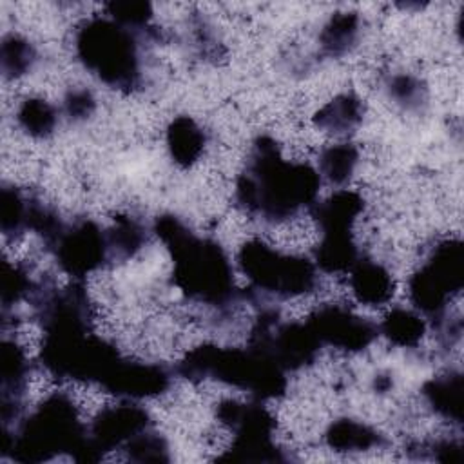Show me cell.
<instances>
[{"mask_svg": "<svg viewBox=\"0 0 464 464\" xmlns=\"http://www.w3.org/2000/svg\"><path fill=\"white\" fill-rule=\"evenodd\" d=\"M321 176L306 163L286 161L274 138L259 136L236 183L239 205L252 216L277 223L317 201Z\"/></svg>", "mask_w": 464, "mask_h": 464, "instance_id": "1", "label": "cell"}, {"mask_svg": "<svg viewBox=\"0 0 464 464\" xmlns=\"http://www.w3.org/2000/svg\"><path fill=\"white\" fill-rule=\"evenodd\" d=\"M154 232L174 261V285L192 301L227 310L236 303L232 266L223 246L208 237H198L178 216L161 214Z\"/></svg>", "mask_w": 464, "mask_h": 464, "instance_id": "2", "label": "cell"}, {"mask_svg": "<svg viewBox=\"0 0 464 464\" xmlns=\"http://www.w3.org/2000/svg\"><path fill=\"white\" fill-rule=\"evenodd\" d=\"M176 372L188 381L214 379L225 382L248 392L259 401L279 399L288 386L286 372L270 355L252 344L246 348L201 344L178 362Z\"/></svg>", "mask_w": 464, "mask_h": 464, "instance_id": "3", "label": "cell"}, {"mask_svg": "<svg viewBox=\"0 0 464 464\" xmlns=\"http://www.w3.org/2000/svg\"><path fill=\"white\" fill-rule=\"evenodd\" d=\"M87 439L76 406L65 393H53L44 399L14 430L5 431L4 453L18 462H44L60 453L72 459Z\"/></svg>", "mask_w": 464, "mask_h": 464, "instance_id": "4", "label": "cell"}, {"mask_svg": "<svg viewBox=\"0 0 464 464\" xmlns=\"http://www.w3.org/2000/svg\"><path fill=\"white\" fill-rule=\"evenodd\" d=\"M74 49L83 67L103 83L123 91H132L140 85L141 71L136 31L111 18L94 16L76 29Z\"/></svg>", "mask_w": 464, "mask_h": 464, "instance_id": "5", "label": "cell"}, {"mask_svg": "<svg viewBox=\"0 0 464 464\" xmlns=\"http://www.w3.org/2000/svg\"><path fill=\"white\" fill-rule=\"evenodd\" d=\"M120 352L94 335L91 328H60L44 332L40 361L58 379L102 382L120 362Z\"/></svg>", "mask_w": 464, "mask_h": 464, "instance_id": "6", "label": "cell"}, {"mask_svg": "<svg viewBox=\"0 0 464 464\" xmlns=\"http://www.w3.org/2000/svg\"><path fill=\"white\" fill-rule=\"evenodd\" d=\"M237 263L250 281L248 297L252 301H257L259 295L297 297L312 292L317 285V270L312 261L281 254L259 239L246 241L239 248Z\"/></svg>", "mask_w": 464, "mask_h": 464, "instance_id": "7", "label": "cell"}, {"mask_svg": "<svg viewBox=\"0 0 464 464\" xmlns=\"http://www.w3.org/2000/svg\"><path fill=\"white\" fill-rule=\"evenodd\" d=\"M218 419L234 431L230 450L219 460L236 462H283L286 455L276 446L274 415L259 401L227 399L218 404Z\"/></svg>", "mask_w": 464, "mask_h": 464, "instance_id": "8", "label": "cell"}, {"mask_svg": "<svg viewBox=\"0 0 464 464\" xmlns=\"http://www.w3.org/2000/svg\"><path fill=\"white\" fill-rule=\"evenodd\" d=\"M464 285V246L459 239L439 243L410 279L411 303L435 323Z\"/></svg>", "mask_w": 464, "mask_h": 464, "instance_id": "9", "label": "cell"}, {"mask_svg": "<svg viewBox=\"0 0 464 464\" xmlns=\"http://www.w3.org/2000/svg\"><path fill=\"white\" fill-rule=\"evenodd\" d=\"M248 344L263 350L285 372H295L314 362L321 348L308 323H281L274 308L261 310Z\"/></svg>", "mask_w": 464, "mask_h": 464, "instance_id": "10", "label": "cell"}, {"mask_svg": "<svg viewBox=\"0 0 464 464\" xmlns=\"http://www.w3.org/2000/svg\"><path fill=\"white\" fill-rule=\"evenodd\" d=\"M45 246L58 266L74 279L85 277L111 259L107 228L87 218L63 223Z\"/></svg>", "mask_w": 464, "mask_h": 464, "instance_id": "11", "label": "cell"}, {"mask_svg": "<svg viewBox=\"0 0 464 464\" xmlns=\"http://www.w3.org/2000/svg\"><path fill=\"white\" fill-rule=\"evenodd\" d=\"M150 415L140 404L121 402L103 408L92 420L76 462H96L105 453L125 446L130 439L150 428Z\"/></svg>", "mask_w": 464, "mask_h": 464, "instance_id": "12", "label": "cell"}, {"mask_svg": "<svg viewBox=\"0 0 464 464\" xmlns=\"http://www.w3.org/2000/svg\"><path fill=\"white\" fill-rule=\"evenodd\" d=\"M308 326L321 344L346 352H361L377 337L379 326L341 304H323L308 317Z\"/></svg>", "mask_w": 464, "mask_h": 464, "instance_id": "13", "label": "cell"}, {"mask_svg": "<svg viewBox=\"0 0 464 464\" xmlns=\"http://www.w3.org/2000/svg\"><path fill=\"white\" fill-rule=\"evenodd\" d=\"M172 381V372L161 362L130 361L121 357L102 382L109 393L125 399H145L163 393Z\"/></svg>", "mask_w": 464, "mask_h": 464, "instance_id": "14", "label": "cell"}, {"mask_svg": "<svg viewBox=\"0 0 464 464\" xmlns=\"http://www.w3.org/2000/svg\"><path fill=\"white\" fill-rule=\"evenodd\" d=\"M29 375V362L24 350L4 339L0 348V379H2V420L7 426L13 419L18 417L20 399L25 390Z\"/></svg>", "mask_w": 464, "mask_h": 464, "instance_id": "15", "label": "cell"}, {"mask_svg": "<svg viewBox=\"0 0 464 464\" xmlns=\"http://www.w3.org/2000/svg\"><path fill=\"white\" fill-rule=\"evenodd\" d=\"M364 201L353 190H337L323 201L312 205V216L323 236L352 234L357 216L362 212Z\"/></svg>", "mask_w": 464, "mask_h": 464, "instance_id": "16", "label": "cell"}, {"mask_svg": "<svg viewBox=\"0 0 464 464\" xmlns=\"http://www.w3.org/2000/svg\"><path fill=\"white\" fill-rule=\"evenodd\" d=\"M350 286L357 301L368 306L384 304L392 299L395 283L392 274L377 261L359 257L350 268Z\"/></svg>", "mask_w": 464, "mask_h": 464, "instance_id": "17", "label": "cell"}, {"mask_svg": "<svg viewBox=\"0 0 464 464\" xmlns=\"http://www.w3.org/2000/svg\"><path fill=\"white\" fill-rule=\"evenodd\" d=\"M207 143L203 129L190 116H176L167 127V149L179 167H190L199 160Z\"/></svg>", "mask_w": 464, "mask_h": 464, "instance_id": "18", "label": "cell"}, {"mask_svg": "<svg viewBox=\"0 0 464 464\" xmlns=\"http://www.w3.org/2000/svg\"><path fill=\"white\" fill-rule=\"evenodd\" d=\"M422 393L428 404L440 417L460 424L462 422V393L464 381L462 373L451 372L440 377H435L422 386Z\"/></svg>", "mask_w": 464, "mask_h": 464, "instance_id": "19", "label": "cell"}, {"mask_svg": "<svg viewBox=\"0 0 464 464\" xmlns=\"http://www.w3.org/2000/svg\"><path fill=\"white\" fill-rule=\"evenodd\" d=\"M326 444L335 451H366L384 444V437L372 426L355 419L334 420L326 430Z\"/></svg>", "mask_w": 464, "mask_h": 464, "instance_id": "20", "label": "cell"}, {"mask_svg": "<svg viewBox=\"0 0 464 464\" xmlns=\"http://www.w3.org/2000/svg\"><path fill=\"white\" fill-rule=\"evenodd\" d=\"M362 114H364L362 102L355 94L344 92L330 100L326 105H323L315 112L314 123L326 132L346 134L362 121Z\"/></svg>", "mask_w": 464, "mask_h": 464, "instance_id": "21", "label": "cell"}, {"mask_svg": "<svg viewBox=\"0 0 464 464\" xmlns=\"http://www.w3.org/2000/svg\"><path fill=\"white\" fill-rule=\"evenodd\" d=\"M315 265L328 274L346 272L361 257L353 241V234H326L317 245Z\"/></svg>", "mask_w": 464, "mask_h": 464, "instance_id": "22", "label": "cell"}, {"mask_svg": "<svg viewBox=\"0 0 464 464\" xmlns=\"http://www.w3.org/2000/svg\"><path fill=\"white\" fill-rule=\"evenodd\" d=\"M359 14L353 11H339L324 24L319 33L321 51L326 56H343L352 49L359 34Z\"/></svg>", "mask_w": 464, "mask_h": 464, "instance_id": "23", "label": "cell"}, {"mask_svg": "<svg viewBox=\"0 0 464 464\" xmlns=\"http://www.w3.org/2000/svg\"><path fill=\"white\" fill-rule=\"evenodd\" d=\"M379 330L392 344L401 348H411L422 339L426 332V323L411 310L393 308L384 315Z\"/></svg>", "mask_w": 464, "mask_h": 464, "instance_id": "24", "label": "cell"}, {"mask_svg": "<svg viewBox=\"0 0 464 464\" xmlns=\"http://www.w3.org/2000/svg\"><path fill=\"white\" fill-rule=\"evenodd\" d=\"M34 198H27L16 187H4L0 192V228L5 236L16 237L29 230Z\"/></svg>", "mask_w": 464, "mask_h": 464, "instance_id": "25", "label": "cell"}, {"mask_svg": "<svg viewBox=\"0 0 464 464\" xmlns=\"http://www.w3.org/2000/svg\"><path fill=\"white\" fill-rule=\"evenodd\" d=\"M107 241L111 257L129 259L145 245L147 232L141 221H138L136 218L118 216L114 219V225L107 228Z\"/></svg>", "mask_w": 464, "mask_h": 464, "instance_id": "26", "label": "cell"}, {"mask_svg": "<svg viewBox=\"0 0 464 464\" xmlns=\"http://www.w3.org/2000/svg\"><path fill=\"white\" fill-rule=\"evenodd\" d=\"M359 152L352 143H334L321 150L319 154V176L328 179L334 185L346 183L355 167Z\"/></svg>", "mask_w": 464, "mask_h": 464, "instance_id": "27", "label": "cell"}, {"mask_svg": "<svg viewBox=\"0 0 464 464\" xmlns=\"http://www.w3.org/2000/svg\"><path fill=\"white\" fill-rule=\"evenodd\" d=\"M18 125L33 138H47L56 127L54 107L42 98H27L16 112Z\"/></svg>", "mask_w": 464, "mask_h": 464, "instance_id": "28", "label": "cell"}, {"mask_svg": "<svg viewBox=\"0 0 464 464\" xmlns=\"http://www.w3.org/2000/svg\"><path fill=\"white\" fill-rule=\"evenodd\" d=\"M36 60V51L29 40L20 34H5L0 45L2 72L7 78H18L25 74Z\"/></svg>", "mask_w": 464, "mask_h": 464, "instance_id": "29", "label": "cell"}, {"mask_svg": "<svg viewBox=\"0 0 464 464\" xmlns=\"http://www.w3.org/2000/svg\"><path fill=\"white\" fill-rule=\"evenodd\" d=\"M386 89L390 98H393L399 105H402L408 111H419L428 102L426 83L413 74H393L388 80Z\"/></svg>", "mask_w": 464, "mask_h": 464, "instance_id": "30", "label": "cell"}, {"mask_svg": "<svg viewBox=\"0 0 464 464\" xmlns=\"http://www.w3.org/2000/svg\"><path fill=\"white\" fill-rule=\"evenodd\" d=\"M125 451L130 460L134 462H167L169 457V446L167 440L152 431L150 428L130 439L125 446Z\"/></svg>", "mask_w": 464, "mask_h": 464, "instance_id": "31", "label": "cell"}, {"mask_svg": "<svg viewBox=\"0 0 464 464\" xmlns=\"http://www.w3.org/2000/svg\"><path fill=\"white\" fill-rule=\"evenodd\" d=\"M105 9L111 20L130 31L147 27L149 20L152 18V5L143 0H112L105 5Z\"/></svg>", "mask_w": 464, "mask_h": 464, "instance_id": "32", "label": "cell"}, {"mask_svg": "<svg viewBox=\"0 0 464 464\" xmlns=\"http://www.w3.org/2000/svg\"><path fill=\"white\" fill-rule=\"evenodd\" d=\"M38 283H34L29 274L22 266H11L4 265V276H2V306L7 310L16 301L29 297L34 294Z\"/></svg>", "mask_w": 464, "mask_h": 464, "instance_id": "33", "label": "cell"}, {"mask_svg": "<svg viewBox=\"0 0 464 464\" xmlns=\"http://www.w3.org/2000/svg\"><path fill=\"white\" fill-rule=\"evenodd\" d=\"M96 107L94 96L87 89H72L63 100V111L71 120H85Z\"/></svg>", "mask_w": 464, "mask_h": 464, "instance_id": "34", "label": "cell"}, {"mask_svg": "<svg viewBox=\"0 0 464 464\" xmlns=\"http://www.w3.org/2000/svg\"><path fill=\"white\" fill-rule=\"evenodd\" d=\"M433 459L442 460V462H457L460 460V444L453 440H439L431 448Z\"/></svg>", "mask_w": 464, "mask_h": 464, "instance_id": "35", "label": "cell"}, {"mask_svg": "<svg viewBox=\"0 0 464 464\" xmlns=\"http://www.w3.org/2000/svg\"><path fill=\"white\" fill-rule=\"evenodd\" d=\"M390 386H392V381H390L388 377H382V375H381V377L375 379V388H377L379 392H386Z\"/></svg>", "mask_w": 464, "mask_h": 464, "instance_id": "36", "label": "cell"}]
</instances>
